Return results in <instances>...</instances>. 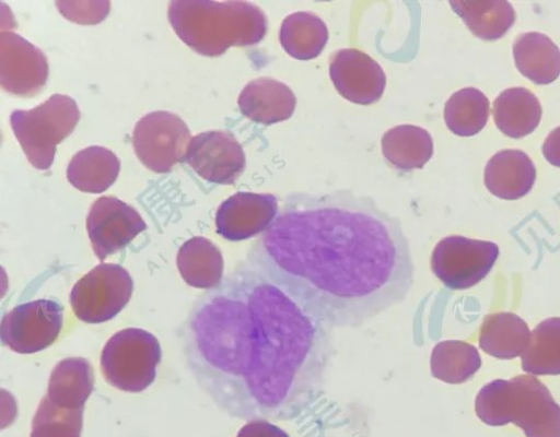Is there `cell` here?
Instances as JSON below:
<instances>
[{
	"label": "cell",
	"instance_id": "1",
	"mask_svg": "<svg viewBox=\"0 0 560 437\" xmlns=\"http://www.w3.org/2000/svg\"><path fill=\"white\" fill-rule=\"evenodd\" d=\"M186 365L224 413L290 421L324 392L331 329L246 260L201 294L183 332Z\"/></svg>",
	"mask_w": 560,
	"mask_h": 437
},
{
	"label": "cell",
	"instance_id": "2",
	"mask_svg": "<svg viewBox=\"0 0 560 437\" xmlns=\"http://www.w3.org/2000/svg\"><path fill=\"white\" fill-rule=\"evenodd\" d=\"M245 260L330 329L402 303L415 276L400 221L346 190L288 194Z\"/></svg>",
	"mask_w": 560,
	"mask_h": 437
},
{
	"label": "cell",
	"instance_id": "3",
	"mask_svg": "<svg viewBox=\"0 0 560 437\" xmlns=\"http://www.w3.org/2000/svg\"><path fill=\"white\" fill-rule=\"evenodd\" d=\"M168 20L184 44L209 57L233 46L255 45L267 32L265 13L247 1L174 0Z\"/></svg>",
	"mask_w": 560,
	"mask_h": 437
},
{
	"label": "cell",
	"instance_id": "4",
	"mask_svg": "<svg viewBox=\"0 0 560 437\" xmlns=\"http://www.w3.org/2000/svg\"><path fill=\"white\" fill-rule=\"evenodd\" d=\"M475 412L490 426L513 423L526 437H560V405L532 375L488 382L476 397Z\"/></svg>",
	"mask_w": 560,
	"mask_h": 437
},
{
	"label": "cell",
	"instance_id": "5",
	"mask_svg": "<svg viewBox=\"0 0 560 437\" xmlns=\"http://www.w3.org/2000/svg\"><path fill=\"white\" fill-rule=\"evenodd\" d=\"M80 119L77 103L67 95L54 94L30 110L11 114L10 123L28 162L37 169H48L56 146L75 128Z\"/></svg>",
	"mask_w": 560,
	"mask_h": 437
},
{
	"label": "cell",
	"instance_id": "6",
	"mask_svg": "<svg viewBox=\"0 0 560 437\" xmlns=\"http://www.w3.org/2000/svg\"><path fill=\"white\" fill-rule=\"evenodd\" d=\"M161 346L150 332L139 328L122 329L105 343L101 370L105 380L126 392H141L155 379Z\"/></svg>",
	"mask_w": 560,
	"mask_h": 437
},
{
	"label": "cell",
	"instance_id": "7",
	"mask_svg": "<svg viewBox=\"0 0 560 437\" xmlns=\"http://www.w3.org/2000/svg\"><path fill=\"white\" fill-rule=\"evenodd\" d=\"M132 291L133 281L125 268L101 263L75 282L69 303L78 319L86 323H102L125 308Z\"/></svg>",
	"mask_w": 560,
	"mask_h": 437
},
{
	"label": "cell",
	"instance_id": "8",
	"mask_svg": "<svg viewBox=\"0 0 560 437\" xmlns=\"http://www.w3.org/2000/svg\"><path fill=\"white\" fill-rule=\"evenodd\" d=\"M499 257L497 244L452 235L434 247L430 268L432 273L450 290H467L491 271Z\"/></svg>",
	"mask_w": 560,
	"mask_h": 437
},
{
	"label": "cell",
	"instance_id": "9",
	"mask_svg": "<svg viewBox=\"0 0 560 437\" xmlns=\"http://www.w3.org/2000/svg\"><path fill=\"white\" fill-rule=\"evenodd\" d=\"M190 139L184 120L165 110L152 111L140 118L132 133L137 157L154 173H167L185 160Z\"/></svg>",
	"mask_w": 560,
	"mask_h": 437
},
{
	"label": "cell",
	"instance_id": "10",
	"mask_svg": "<svg viewBox=\"0 0 560 437\" xmlns=\"http://www.w3.org/2000/svg\"><path fill=\"white\" fill-rule=\"evenodd\" d=\"M63 306L39 298L20 304L7 312L0 327L1 341L19 354H33L51 345L62 329Z\"/></svg>",
	"mask_w": 560,
	"mask_h": 437
},
{
	"label": "cell",
	"instance_id": "11",
	"mask_svg": "<svg viewBox=\"0 0 560 437\" xmlns=\"http://www.w3.org/2000/svg\"><path fill=\"white\" fill-rule=\"evenodd\" d=\"M147 228L140 214L115 197H101L91 205L86 231L98 260L116 253Z\"/></svg>",
	"mask_w": 560,
	"mask_h": 437
},
{
	"label": "cell",
	"instance_id": "12",
	"mask_svg": "<svg viewBox=\"0 0 560 437\" xmlns=\"http://www.w3.org/2000/svg\"><path fill=\"white\" fill-rule=\"evenodd\" d=\"M48 63L40 49L11 31L0 34V84L13 95L31 97L42 91Z\"/></svg>",
	"mask_w": 560,
	"mask_h": 437
},
{
	"label": "cell",
	"instance_id": "13",
	"mask_svg": "<svg viewBox=\"0 0 560 437\" xmlns=\"http://www.w3.org/2000/svg\"><path fill=\"white\" fill-rule=\"evenodd\" d=\"M185 161L203 179L232 185L242 175L246 161L237 140L225 131H206L192 137Z\"/></svg>",
	"mask_w": 560,
	"mask_h": 437
},
{
	"label": "cell",
	"instance_id": "14",
	"mask_svg": "<svg viewBox=\"0 0 560 437\" xmlns=\"http://www.w3.org/2000/svg\"><path fill=\"white\" fill-rule=\"evenodd\" d=\"M329 75L343 98L360 105L377 102L386 85L382 67L357 48L335 51L329 59Z\"/></svg>",
	"mask_w": 560,
	"mask_h": 437
},
{
	"label": "cell",
	"instance_id": "15",
	"mask_svg": "<svg viewBox=\"0 0 560 437\" xmlns=\"http://www.w3.org/2000/svg\"><path fill=\"white\" fill-rule=\"evenodd\" d=\"M278 211V200L271 193L237 192L218 208L217 232L232 241L248 239L264 233Z\"/></svg>",
	"mask_w": 560,
	"mask_h": 437
},
{
	"label": "cell",
	"instance_id": "16",
	"mask_svg": "<svg viewBox=\"0 0 560 437\" xmlns=\"http://www.w3.org/2000/svg\"><path fill=\"white\" fill-rule=\"evenodd\" d=\"M237 105L248 119L272 125L292 116L296 98L287 84L271 78H258L245 85Z\"/></svg>",
	"mask_w": 560,
	"mask_h": 437
},
{
	"label": "cell",
	"instance_id": "17",
	"mask_svg": "<svg viewBox=\"0 0 560 437\" xmlns=\"http://www.w3.org/2000/svg\"><path fill=\"white\" fill-rule=\"evenodd\" d=\"M536 168L522 151L503 150L494 154L485 168V185L495 197L515 200L534 186Z\"/></svg>",
	"mask_w": 560,
	"mask_h": 437
},
{
	"label": "cell",
	"instance_id": "18",
	"mask_svg": "<svg viewBox=\"0 0 560 437\" xmlns=\"http://www.w3.org/2000/svg\"><path fill=\"white\" fill-rule=\"evenodd\" d=\"M176 263L182 279L196 288H213L224 277L222 253L205 237L197 236L185 241L177 252Z\"/></svg>",
	"mask_w": 560,
	"mask_h": 437
},
{
	"label": "cell",
	"instance_id": "19",
	"mask_svg": "<svg viewBox=\"0 0 560 437\" xmlns=\"http://www.w3.org/2000/svg\"><path fill=\"white\" fill-rule=\"evenodd\" d=\"M518 71L537 84H549L560 74V50L545 34H521L513 44Z\"/></svg>",
	"mask_w": 560,
	"mask_h": 437
},
{
	"label": "cell",
	"instance_id": "20",
	"mask_svg": "<svg viewBox=\"0 0 560 437\" xmlns=\"http://www.w3.org/2000/svg\"><path fill=\"white\" fill-rule=\"evenodd\" d=\"M530 338L527 323L513 312L487 315L480 326L479 346L487 354L511 359L522 355Z\"/></svg>",
	"mask_w": 560,
	"mask_h": 437
},
{
	"label": "cell",
	"instance_id": "21",
	"mask_svg": "<svg viewBox=\"0 0 560 437\" xmlns=\"http://www.w3.org/2000/svg\"><path fill=\"white\" fill-rule=\"evenodd\" d=\"M94 386L90 362L83 357H68L52 369L47 388L49 400L63 409L84 408Z\"/></svg>",
	"mask_w": 560,
	"mask_h": 437
},
{
	"label": "cell",
	"instance_id": "22",
	"mask_svg": "<svg viewBox=\"0 0 560 437\" xmlns=\"http://www.w3.org/2000/svg\"><path fill=\"white\" fill-rule=\"evenodd\" d=\"M119 169L120 162L110 150L93 145L72 157L67 168V178L83 192L100 193L115 182Z\"/></svg>",
	"mask_w": 560,
	"mask_h": 437
},
{
	"label": "cell",
	"instance_id": "23",
	"mask_svg": "<svg viewBox=\"0 0 560 437\" xmlns=\"http://www.w3.org/2000/svg\"><path fill=\"white\" fill-rule=\"evenodd\" d=\"M492 111L499 130L515 139L533 132L541 118L538 98L524 87L504 90L494 99Z\"/></svg>",
	"mask_w": 560,
	"mask_h": 437
},
{
	"label": "cell",
	"instance_id": "24",
	"mask_svg": "<svg viewBox=\"0 0 560 437\" xmlns=\"http://www.w3.org/2000/svg\"><path fill=\"white\" fill-rule=\"evenodd\" d=\"M381 144L386 161L400 170L422 168L433 154L430 133L413 125H400L387 130Z\"/></svg>",
	"mask_w": 560,
	"mask_h": 437
},
{
	"label": "cell",
	"instance_id": "25",
	"mask_svg": "<svg viewBox=\"0 0 560 437\" xmlns=\"http://www.w3.org/2000/svg\"><path fill=\"white\" fill-rule=\"evenodd\" d=\"M328 39L324 21L312 12L299 11L289 14L281 23L279 40L292 58L310 60L316 58Z\"/></svg>",
	"mask_w": 560,
	"mask_h": 437
},
{
	"label": "cell",
	"instance_id": "26",
	"mask_svg": "<svg viewBox=\"0 0 560 437\" xmlns=\"http://www.w3.org/2000/svg\"><path fill=\"white\" fill-rule=\"evenodd\" d=\"M450 4L472 34L486 40L502 37L515 21L513 7L504 0H456Z\"/></svg>",
	"mask_w": 560,
	"mask_h": 437
},
{
	"label": "cell",
	"instance_id": "27",
	"mask_svg": "<svg viewBox=\"0 0 560 437\" xmlns=\"http://www.w3.org/2000/svg\"><path fill=\"white\" fill-rule=\"evenodd\" d=\"M480 366L481 358L477 349L459 340L438 342L430 355L431 375L446 383L466 382Z\"/></svg>",
	"mask_w": 560,
	"mask_h": 437
},
{
	"label": "cell",
	"instance_id": "28",
	"mask_svg": "<svg viewBox=\"0 0 560 437\" xmlns=\"http://www.w3.org/2000/svg\"><path fill=\"white\" fill-rule=\"evenodd\" d=\"M521 358L526 373L560 375V317H551L537 324Z\"/></svg>",
	"mask_w": 560,
	"mask_h": 437
},
{
	"label": "cell",
	"instance_id": "29",
	"mask_svg": "<svg viewBox=\"0 0 560 437\" xmlns=\"http://www.w3.org/2000/svg\"><path fill=\"white\" fill-rule=\"evenodd\" d=\"M489 117V101L475 87L462 88L447 99L444 120L447 128L460 137L477 134Z\"/></svg>",
	"mask_w": 560,
	"mask_h": 437
},
{
	"label": "cell",
	"instance_id": "30",
	"mask_svg": "<svg viewBox=\"0 0 560 437\" xmlns=\"http://www.w3.org/2000/svg\"><path fill=\"white\" fill-rule=\"evenodd\" d=\"M83 410L60 408L44 395L34 414L30 437H81Z\"/></svg>",
	"mask_w": 560,
	"mask_h": 437
},
{
	"label": "cell",
	"instance_id": "31",
	"mask_svg": "<svg viewBox=\"0 0 560 437\" xmlns=\"http://www.w3.org/2000/svg\"><path fill=\"white\" fill-rule=\"evenodd\" d=\"M59 11L70 21L95 24L104 20L109 11L108 1H57Z\"/></svg>",
	"mask_w": 560,
	"mask_h": 437
},
{
	"label": "cell",
	"instance_id": "32",
	"mask_svg": "<svg viewBox=\"0 0 560 437\" xmlns=\"http://www.w3.org/2000/svg\"><path fill=\"white\" fill-rule=\"evenodd\" d=\"M236 437H290L279 426L266 421L257 420L246 423L237 433Z\"/></svg>",
	"mask_w": 560,
	"mask_h": 437
},
{
	"label": "cell",
	"instance_id": "33",
	"mask_svg": "<svg viewBox=\"0 0 560 437\" xmlns=\"http://www.w3.org/2000/svg\"><path fill=\"white\" fill-rule=\"evenodd\" d=\"M542 153L551 165L560 167V127L553 129L546 138Z\"/></svg>",
	"mask_w": 560,
	"mask_h": 437
}]
</instances>
